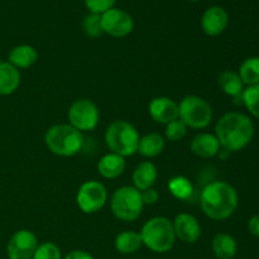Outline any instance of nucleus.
Masks as SVG:
<instances>
[{
    "label": "nucleus",
    "instance_id": "f257e3e1",
    "mask_svg": "<svg viewBox=\"0 0 259 259\" xmlns=\"http://www.w3.org/2000/svg\"><path fill=\"white\" fill-rule=\"evenodd\" d=\"M215 136L225 151H242L252 142L254 137V125L245 114L237 111L227 113L218 121Z\"/></svg>",
    "mask_w": 259,
    "mask_h": 259
},
{
    "label": "nucleus",
    "instance_id": "f03ea898",
    "mask_svg": "<svg viewBox=\"0 0 259 259\" xmlns=\"http://www.w3.org/2000/svg\"><path fill=\"white\" fill-rule=\"evenodd\" d=\"M200 205L207 218L212 220H225L237 210L238 194L234 187L227 182H211L202 190Z\"/></svg>",
    "mask_w": 259,
    "mask_h": 259
},
{
    "label": "nucleus",
    "instance_id": "7ed1b4c3",
    "mask_svg": "<svg viewBox=\"0 0 259 259\" xmlns=\"http://www.w3.org/2000/svg\"><path fill=\"white\" fill-rule=\"evenodd\" d=\"M46 144L53 154L60 157H72L82 149L83 136L70 124H56L45 136Z\"/></svg>",
    "mask_w": 259,
    "mask_h": 259
},
{
    "label": "nucleus",
    "instance_id": "20e7f679",
    "mask_svg": "<svg viewBox=\"0 0 259 259\" xmlns=\"http://www.w3.org/2000/svg\"><path fill=\"white\" fill-rule=\"evenodd\" d=\"M139 234L143 244L156 253H166L171 250L176 240L174 224L163 217L148 220Z\"/></svg>",
    "mask_w": 259,
    "mask_h": 259
},
{
    "label": "nucleus",
    "instance_id": "39448f33",
    "mask_svg": "<svg viewBox=\"0 0 259 259\" xmlns=\"http://www.w3.org/2000/svg\"><path fill=\"white\" fill-rule=\"evenodd\" d=\"M139 139L138 131L126 120H114L105 133V142L110 151L121 157L137 153Z\"/></svg>",
    "mask_w": 259,
    "mask_h": 259
},
{
    "label": "nucleus",
    "instance_id": "423d86ee",
    "mask_svg": "<svg viewBox=\"0 0 259 259\" xmlns=\"http://www.w3.org/2000/svg\"><path fill=\"white\" fill-rule=\"evenodd\" d=\"M143 206L141 191L134 186L120 187L111 196V211L115 218L123 222H134L138 219Z\"/></svg>",
    "mask_w": 259,
    "mask_h": 259
},
{
    "label": "nucleus",
    "instance_id": "0eeeda50",
    "mask_svg": "<svg viewBox=\"0 0 259 259\" xmlns=\"http://www.w3.org/2000/svg\"><path fill=\"white\" fill-rule=\"evenodd\" d=\"M179 118L186 124V126L204 129L211 123L212 109L210 104L202 98L190 95L182 99L180 103Z\"/></svg>",
    "mask_w": 259,
    "mask_h": 259
},
{
    "label": "nucleus",
    "instance_id": "6e6552de",
    "mask_svg": "<svg viewBox=\"0 0 259 259\" xmlns=\"http://www.w3.org/2000/svg\"><path fill=\"white\" fill-rule=\"evenodd\" d=\"M70 125L77 131L89 132L94 131L99 123V109L94 101L89 99L76 100L68 110Z\"/></svg>",
    "mask_w": 259,
    "mask_h": 259
},
{
    "label": "nucleus",
    "instance_id": "1a4fd4ad",
    "mask_svg": "<svg viewBox=\"0 0 259 259\" xmlns=\"http://www.w3.org/2000/svg\"><path fill=\"white\" fill-rule=\"evenodd\" d=\"M108 192L105 186L99 181H86L77 192V205L85 214H95L106 204Z\"/></svg>",
    "mask_w": 259,
    "mask_h": 259
},
{
    "label": "nucleus",
    "instance_id": "9d476101",
    "mask_svg": "<svg viewBox=\"0 0 259 259\" xmlns=\"http://www.w3.org/2000/svg\"><path fill=\"white\" fill-rule=\"evenodd\" d=\"M103 32L111 37L121 38L128 35L133 30V18L125 10L111 8L100 15Z\"/></svg>",
    "mask_w": 259,
    "mask_h": 259
},
{
    "label": "nucleus",
    "instance_id": "9b49d317",
    "mask_svg": "<svg viewBox=\"0 0 259 259\" xmlns=\"http://www.w3.org/2000/svg\"><path fill=\"white\" fill-rule=\"evenodd\" d=\"M38 240L30 230H18L12 235L8 243L7 252L9 259H33Z\"/></svg>",
    "mask_w": 259,
    "mask_h": 259
},
{
    "label": "nucleus",
    "instance_id": "f8f14e48",
    "mask_svg": "<svg viewBox=\"0 0 259 259\" xmlns=\"http://www.w3.org/2000/svg\"><path fill=\"white\" fill-rule=\"evenodd\" d=\"M229 15L227 10L220 7H211L205 10L201 18V28L205 34L210 37H217L222 34L228 27Z\"/></svg>",
    "mask_w": 259,
    "mask_h": 259
},
{
    "label": "nucleus",
    "instance_id": "ddd939ff",
    "mask_svg": "<svg viewBox=\"0 0 259 259\" xmlns=\"http://www.w3.org/2000/svg\"><path fill=\"white\" fill-rule=\"evenodd\" d=\"M148 109L152 119L157 123L168 124L179 119V105L169 98H154Z\"/></svg>",
    "mask_w": 259,
    "mask_h": 259
},
{
    "label": "nucleus",
    "instance_id": "4468645a",
    "mask_svg": "<svg viewBox=\"0 0 259 259\" xmlns=\"http://www.w3.org/2000/svg\"><path fill=\"white\" fill-rule=\"evenodd\" d=\"M172 224H174L175 234L182 242L195 243L201 237V227L196 218L192 215L186 214V212L179 214Z\"/></svg>",
    "mask_w": 259,
    "mask_h": 259
},
{
    "label": "nucleus",
    "instance_id": "2eb2a0df",
    "mask_svg": "<svg viewBox=\"0 0 259 259\" xmlns=\"http://www.w3.org/2000/svg\"><path fill=\"white\" fill-rule=\"evenodd\" d=\"M220 143L217 136L210 133H200L191 141V151L201 158H211L220 152Z\"/></svg>",
    "mask_w": 259,
    "mask_h": 259
},
{
    "label": "nucleus",
    "instance_id": "dca6fc26",
    "mask_svg": "<svg viewBox=\"0 0 259 259\" xmlns=\"http://www.w3.org/2000/svg\"><path fill=\"white\" fill-rule=\"evenodd\" d=\"M98 169L99 174L104 179H116L125 169V159H124V157L111 152V153H108L101 157L98 163Z\"/></svg>",
    "mask_w": 259,
    "mask_h": 259
},
{
    "label": "nucleus",
    "instance_id": "f3484780",
    "mask_svg": "<svg viewBox=\"0 0 259 259\" xmlns=\"http://www.w3.org/2000/svg\"><path fill=\"white\" fill-rule=\"evenodd\" d=\"M38 60V53L32 46L20 45L13 48L8 56V62L15 68H28Z\"/></svg>",
    "mask_w": 259,
    "mask_h": 259
},
{
    "label": "nucleus",
    "instance_id": "a211bd4d",
    "mask_svg": "<svg viewBox=\"0 0 259 259\" xmlns=\"http://www.w3.org/2000/svg\"><path fill=\"white\" fill-rule=\"evenodd\" d=\"M20 83V72L9 62L0 63V96L14 93Z\"/></svg>",
    "mask_w": 259,
    "mask_h": 259
},
{
    "label": "nucleus",
    "instance_id": "6ab92c4d",
    "mask_svg": "<svg viewBox=\"0 0 259 259\" xmlns=\"http://www.w3.org/2000/svg\"><path fill=\"white\" fill-rule=\"evenodd\" d=\"M157 176V167L152 162H142L136 168L133 174V184L134 187L139 191H144L147 189H151L156 182Z\"/></svg>",
    "mask_w": 259,
    "mask_h": 259
},
{
    "label": "nucleus",
    "instance_id": "aec40b11",
    "mask_svg": "<svg viewBox=\"0 0 259 259\" xmlns=\"http://www.w3.org/2000/svg\"><path fill=\"white\" fill-rule=\"evenodd\" d=\"M218 82H219L220 89L224 91L227 95L234 98V100H242L243 91H244V83H243L242 78L239 77V75L233 71H224L219 75L218 78Z\"/></svg>",
    "mask_w": 259,
    "mask_h": 259
},
{
    "label": "nucleus",
    "instance_id": "412c9836",
    "mask_svg": "<svg viewBox=\"0 0 259 259\" xmlns=\"http://www.w3.org/2000/svg\"><path fill=\"white\" fill-rule=\"evenodd\" d=\"M238 250L234 238L227 233H219L212 240V252L218 259H232L235 257Z\"/></svg>",
    "mask_w": 259,
    "mask_h": 259
},
{
    "label": "nucleus",
    "instance_id": "4be33fe9",
    "mask_svg": "<svg viewBox=\"0 0 259 259\" xmlns=\"http://www.w3.org/2000/svg\"><path fill=\"white\" fill-rule=\"evenodd\" d=\"M164 149V138L158 133L146 134L139 139L138 152L141 156L153 158L159 156Z\"/></svg>",
    "mask_w": 259,
    "mask_h": 259
},
{
    "label": "nucleus",
    "instance_id": "5701e85b",
    "mask_svg": "<svg viewBox=\"0 0 259 259\" xmlns=\"http://www.w3.org/2000/svg\"><path fill=\"white\" fill-rule=\"evenodd\" d=\"M142 237L139 233L133 230H125L115 238V249L121 254H132L136 253L142 247Z\"/></svg>",
    "mask_w": 259,
    "mask_h": 259
},
{
    "label": "nucleus",
    "instance_id": "b1692460",
    "mask_svg": "<svg viewBox=\"0 0 259 259\" xmlns=\"http://www.w3.org/2000/svg\"><path fill=\"white\" fill-rule=\"evenodd\" d=\"M239 77L248 86L259 83V57H249L240 65Z\"/></svg>",
    "mask_w": 259,
    "mask_h": 259
},
{
    "label": "nucleus",
    "instance_id": "393cba45",
    "mask_svg": "<svg viewBox=\"0 0 259 259\" xmlns=\"http://www.w3.org/2000/svg\"><path fill=\"white\" fill-rule=\"evenodd\" d=\"M168 190L176 199L189 200L194 192V186L186 177L176 176L169 180Z\"/></svg>",
    "mask_w": 259,
    "mask_h": 259
},
{
    "label": "nucleus",
    "instance_id": "a878e982",
    "mask_svg": "<svg viewBox=\"0 0 259 259\" xmlns=\"http://www.w3.org/2000/svg\"><path fill=\"white\" fill-rule=\"evenodd\" d=\"M243 104L250 114L259 119V83L258 85L248 86L242 95Z\"/></svg>",
    "mask_w": 259,
    "mask_h": 259
},
{
    "label": "nucleus",
    "instance_id": "bb28decb",
    "mask_svg": "<svg viewBox=\"0 0 259 259\" xmlns=\"http://www.w3.org/2000/svg\"><path fill=\"white\" fill-rule=\"evenodd\" d=\"M82 27L86 34L91 38H98L104 33L103 28H101L100 14H94V13L89 14L83 19Z\"/></svg>",
    "mask_w": 259,
    "mask_h": 259
},
{
    "label": "nucleus",
    "instance_id": "cd10ccee",
    "mask_svg": "<svg viewBox=\"0 0 259 259\" xmlns=\"http://www.w3.org/2000/svg\"><path fill=\"white\" fill-rule=\"evenodd\" d=\"M33 259H61V249L52 242L42 243L35 249Z\"/></svg>",
    "mask_w": 259,
    "mask_h": 259
},
{
    "label": "nucleus",
    "instance_id": "c85d7f7f",
    "mask_svg": "<svg viewBox=\"0 0 259 259\" xmlns=\"http://www.w3.org/2000/svg\"><path fill=\"white\" fill-rule=\"evenodd\" d=\"M166 137L168 141L177 142L181 141L185 136H186L187 126L181 119H176V120L171 121V123L166 124Z\"/></svg>",
    "mask_w": 259,
    "mask_h": 259
},
{
    "label": "nucleus",
    "instance_id": "c756f323",
    "mask_svg": "<svg viewBox=\"0 0 259 259\" xmlns=\"http://www.w3.org/2000/svg\"><path fill=\"white\" fill-rule=\"evenodd\" d=\"M86 8L94 14H103L115 5L116 0H83Z\"/></svg>",
    "mask_w": 259,
    "mask_h": 259
},
{
    "label": "nucleus",
    "instance_id": "7c9ffc66",
    "mask_svg": "<svg viewBox=\"0 0 259 259\" xmlns=\"http://www.w3.org/2000/svg\"><path fill=\"white\" fill-rule=\"evenodd\" d=\"M142 195V200H143V204L144 205H153L158 201V192L156 191L154 189H147L144 191H141Z\"/></svg>",
    "mask_w": 259,
    "mask_h": 259
},
{
    "label": "nucleus",
    "instance_id": "2f4dec72",
    "mask_svg": "<svg viewBox=\"0 0 259 259\" xmlns=\"http://www.w3.org/2000/svg\"><path fill=\"white\" fill-rule=\"evenodd\" d=\"M248 229H249L250 234L259 238V215H254L253 218H250L249 222H248Z\"/></svg>",
    "mask_w": 259,
    "mask_h": 259
},
{
    "label": "nucleus",
    "instance_id": "473e14b6",
    "mask_svg": "<svg viewBox=\"0 0 259 259\" xmlns=\"http://www.w3.org/2000/svg\"><path fill=\"white\" fill-rule=\"evenodd\" d=\"M65 259H94L90 253L85 252V250H72L66 255Z\"/></svg>",
    "mask_w": 259,
    "mask_h": 259
},
{
    "label": "nucleus",
    "instance_id": "72a5a7b5",
    "mask_svg": "<svg viewBox=\"0 0 259 259\" xmlns=\"http://www.w3.org/2000/svg\"><path fill=\"white\" fill-rule=\"evenodd\" d=\"M189 2H199V0H189Z\"/></svg>",
    "mask_w": 259,
    "mask_h": 259
}]
</instances>
